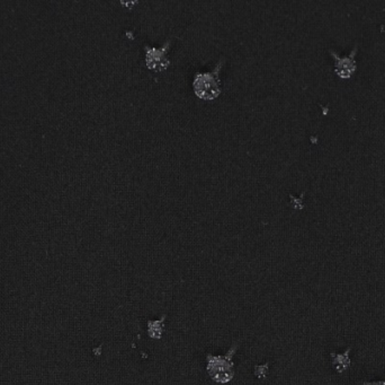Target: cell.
Wrapping results in <instances>:
<instances>
[{
	"instance_id": "obj_2",
	"label": "cell",
	"mask_w": 385,
	"mask_h": 385,
	"mask_svg": "<svg viewBox=\"0 0 385 385\" xmlns=\"http://www.w3.org/2000/svg\"><path fill=\"white\" fill-rule=\"evenodd\" d=\"M222 63H219L213 72H198L194 77L195 93L204 100L217 98L220 93V72Z\"/></svg>"
},
{
	"instance_id": "obj_6",
	"label": "cell",
	"mask_w": 385,
	"mask_h": 385,
	"mask_svg": "<svg viewBox=\"0 0 385 385\" xmlns=\"http://www.w3.org/2000/svg\"><path fill=\"white\" fill-rule=\"evenodd\" d=\"M363 385H385V382L365 383Z\"/></svg>"
},
{
	"instance_id": "obj_1",
	"label": "cell",
	"mask_w": 385,
	"mask_h": 385,
	"mask_svg": "<svg viewBox=\"0 0 385 385\" xmlns=\"http://www.w3.org/2000/svg\"><path fill=\"white\" fill-rule=\"evenodd\" d=\"M238 349V344H234L226 356L208 355V372L213 381L220 384H226L234 379V370L232 357Z\"/></svg>"
},
{
	"instance_id": "obj_3",
	"label": "cell",
	"mask_w": 385,
	"mask_h": 385,
	"mask_svg": "<svg viewBox=\"0 0 385 385\" xmlns=\"http://www.w3.org/2000/svg\"><path fill=\"white\" fill-rule=\"evenodd\" d=\"M169 42L163 48H154L151 46H146L147 63L149 68L154 70H163L168 66L169 60L167 58V50L169 48Z\"/></svg>"
},
{
	"instance_id": "obj_5",
	"label": "cell",
	"mask_w": 385,
	"mask_h": 385,
	"mask_svg": "<svg viewBox=\"0 0 385 385\" xmlns=\"http://www.w3.org/2000/svg\"><path fill=\"white\" fill-rule=\"evenodd\" d=\"M163 320H165V316H163V319L159 320V321H149L148 322V332L149 336L154 338V339H159L163 334Z\"/></svg>"
},
{
	"instance_id": "obj_4",
	"label": "cell",
	"mask_w": 385,
	"mask_h": 385,
	"mask_svg": "<svg viewBox=\"0 0 385 385\" xmlns=\"http://www.w3.org/2000/svg\"><path fill=\"white\" fill-rule=\"evenodd\" d=\"M351 348H349L344 354H334L332 356V365H334L335 370L337 373H344V372L349 370V365H351Z\"/></svg>"
}]
</instances>
